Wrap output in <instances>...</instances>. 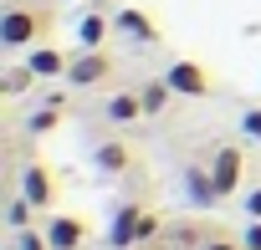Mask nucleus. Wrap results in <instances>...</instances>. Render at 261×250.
<instances>
[{"label": "nucleus", "instance_id": "1", "mask_svg": "<svg viewBox=\"0 0 261 250\" xmlns=\"http://www.w3.org/2000/svg\"><path fill=\"white\" fill-rule=\"evenodd\" d=\"M46 26H51L46 11L26 6V0H6V11H0V46L6 51H31V46H41Z\"/></svg>", "mask_w": 261, "mask_h": 250}, {"label": "nucleus", "instance_id": "2", "mask_svg": "<svg viewBox=\"0 0 261 250\" xmlns=\"http://www.w3.org/2000/svg\"><path fill=\"white\" fill-rule=\"evenodd\" d=\"M36 209H51L57 204V194H62V184H57V169L51 164H41V159H31V164H21V184H16Z\"/></svg>", "mask_w": 261, "mask_h": 250}, {"label": "nucleus", "instance_id": "3", "mask_svg": "<svg viewBox=\"0 0 261 250\" xmlns=\"http://www.w3.org/2000/svg\"><path fill=\"white\" fill-rule=\"evenodd\" d=\"M210 179H215L220 199L241 194V179H246V153H241L236 143H220V148L210 153Z\"/></svg>", "mask_w": 261, "mask_h": 250}, {"label": "nucleus", "instance_id": "4", "mask_svg": "<svg viewBox=\"0 0 261 250\" xmlns=\"http://www.w3.org/2000/svg\"><path fill=\"white\" fill-rule=\"evenodd\" d=\"M149 112H144V92L139 87H118V92H108L102 97V122L108 128H134V122H144Z\"/></svg>", "mask_w": 261, "mask_h": 250}, {"label": "nucleus", "instance_id": "5", "mask_svg": "<svg viewBox=\"0 0 261 250\" xmlns=\"http://www.w3.org/2000/svg\"><path fill=\"white\" fill-rule=\"evenodd\" d=\"M164 82H169L179 97H210V92H215V77H210L200 61H185V56L164 67Z\"/></svg>", "mask_w": 261, "mask_h": 250}, {"label": "nucleus", "instance_id": "6", "mask_svg": "<svg viewBox=\"0 0 261 250\" xmlns=\"http://www.w3.org/2000/svg\"><path fill=\"white\" fill-rule=\"evenodd\" d=\"M113 82V56L108 51H77L67 67V87H102Z\"/></svg>", "mask_w": 261, "mask_h": 250}, {"label": "nucleus", "instance_id": "7", "mask_svg": "<svg viewBox=\"0 0 261 250\" xmlns=\"http://www.w3.org/2000/svg\"><path fill=\"white\" fill-rule=\"evenodd\" d=\"M144 214H149V209H144L139 199L118 204V209H113V225H108V245H113V250H134V245H139V225H144Z\"/></svg>", "mask_w": 261, "mask_h": 250}, {"label": "nucleus", "instance_id": "8", "mask_svg": "<svg viewBox=\"0 0 261 250\" xmlns=\"http://www.w3.org/2000/svg\"><path fill=\"white\" fill-rule=\"evenodd\" d=\"M46 240H51V250H82L87 245V225L77 214H51L46 220Z\"/></svg>", "mask_w": 261, "mask_h": 250}, {"label": "nucleus", "instance_id": "9", "mask_svg": "<svg viewBox=\"0 0 261 250\" xmlns=\"http://www.w3.org/2000/svg\"><path fill=\"white\" fill-rule=\"evenodd\" d=\"M92 169L97 174H128V169H134V148H128L123 138H102L92 148Z\"/></svg>", "mask_w": 261, "mask_h": 250}, {"label": "nucleus", "instance_id": "10", "mask_svg": "<svg viewBox=\"0 0 261 250\" xmlns=\"http://www.w3.org/2000/svg\"><path fill=\"white\" fill-rule=\"evenodd\" d=\"M26 67L36 72V82H46V77H67L72 56H67L62 46H31V51H26Z\"/></svg>", "mask_w": 261, "mask_h": 250}, {"label": "nucleus", "instance_id": "11", "mask_svg": "<svg viewBox=\"0 0 261 250\" xmlns=\"http://www.w3.org/2000/svg\"><path fill=\"white\" fill-rule=\"evenodd\" d=\"M113 26H118V31H123L128 41H139V46H154V41H159V31H154V21H149V16H144L139 6H123V11L113 16Z\"/></svg>", "mask_w": 261, "mask_h": 250}, {"label": "nucleus", "instance_id": "12", "mask_svg": "<svg viewBox=\"0 0 261 250\" xmlns=\"http://www.w3.org/2000/svg\"><path fill=\"white\" fill-rule=\"evenodd\" d=\"M185 194H190V204L195 209H210V204H220V189H215V179H210V164L200 169H185Z\"/></svg>", "mask_w": 261, "mask_h": 250}, {"label": "nucleus", "instance_id": "13", "mask_svg": "<svg viewBox=\"0 0 261 250\" xmlns=\"http://www.w3.org/2000/svg\"><path fill=\"white\" fill-rule=\"evenodd\" d=\"M210 235H215V230H205V225H195V220H179V225H169V245H174V250H200Z\"/></svg>", "mask_w": 261, "mask_h": 250}, {"label": "nucleus", "instance_id": "14", "mask_svg": "<svg viewBox=\"0 0 261 250\" xmlns=\"http://www.w3.org/2000/svg\"><path fill=\"white\" fill-rule=\"evenodd\" d=\"M102 36H108V21H102L97 11H87V16L77 21V46H82V51H102Z\"/></svg>", "mask_w": 261, "mask_h": 250}, {"label": "nucleus", "instance_id": "15", "mask_svg": "<svg viewBox=\"0 0 261 250\" xmlns=\"http://www.w3.org/2000/svg\"><path fill=\"white\" fill-rule=\"evenodd\" d=\"M36 214H41V209H36V204L16 189V199L6 204V230H11V235H16V230H31V225H36Z\"/></svg>", "mask_w": 261, "mask_h": 250}, {"label": "nucleus", "instance_id": "16", "mask_svg": "<svg viewBox=\"0 0 261 250\" xmlns=\"http://www.w3.org/2000/svg\"><path fill=\"white\" fill-rule=\"evenodd\" d=\"M139 92H144V112H149V117H159V112L169 107V97H179V92H174V87H169L164 77H154V82H144Z\"/></svg>", "mask_w": 261, "mask_h": 250}, {"label": "nucleus", "instance_id": "17", "mask_svg": "<svg viewBox=\"0 0 261 250\" xmlns=\"http://www.w3.org/2000/svg\"><path fill=\"white\" fill-rule=\"evenodd\" d=\"M57 122H62V107H36V112L26 117V133H31V138H41V133H57Z\"/></svg>", "mask_w": 261, "mask_h": 250}, {"label": "nucleus", "instance_id": "18", "mask_svg": "<svg viewBox=\"0 0 261 250\" xmlns=\"http://www.w3.org/2000/svg\"><path fill=\"white\" fill-rule=\"evenodd\" d=\"M11 250H51V240H46V225L16 230V235H11Z\"/></svg>", "mask_w": 261, "mask_h": 250}, {"label": "nucleus", "instance_id": "19", "mask_svg": "<svg viewBox=\"0 0 261 250\" xmlns=\"http://www.w3.org/2000/svg\"><path fill=\"white\" fill-rule=\"evenodd\" d=\"M31 82H36V72H31V67H26V61H21V67H11V72H6V92H11V97H21V92H26V87H31Z\"/></svg>", "mask_w": 261, "mask_h": 250}, {"label": "nucleus", "instance_id": "20", "mask_svg": "<svg viewBox=\"0 0 261 250\" xmlns=\"http://www.w3.org/2000/svg\"><path fill=\"white\" fill-rule=\"evenodd\" d=\"M241 133H246V143H261V107L241 112Z\"/></svg>", "mask_w": 261, "mask_h": 250}, {"label": "nucleus", "instance_id": "21", "mask_svg": "<svg viewBox=\"0 0 261 250\" xmlns=\"http://www.w3.org/2000/svg\"><path fill=\"white\" fill-rule=\"evenodd\" d=\"M200 250H246V245H241L236 235H225V230H215V235H210V240H205Z\"/></svg>", "mask_w": 261, "mask_h": 250}, {"label": "nucleus", "instance_id": "22", "mask_svg": "<svg viewBox=\"0 0 261 250\" xmlns=\"http://www.w3.org/2000/svg\"><path fill=\"white\" fill-rule=\"evenodd\" d=\"M159 235V214H144V225H139V245H149Z\"/></svg>", "mask_w": 261, "mask_h": 250}, {"label": "nucleus", "instance_id": "23", "mask_svg": "<svg viewBox=\"0 0 261 250\" xmlns=\"http://www.w3.org/2000/svg\"><path fill=\"white\" fill-rule=\"evenodd\" d=\"M241 245H246V250H261V220H251V225H246V235H241Z\"/></svg>", "mask_w": 261, "mask_h": 250}, {"label": "nucleus", "instance_id": "24", "mask_svg": "<svg viewBox=\"0 0 261 250\" xmlns=\"http://www.w3.org/2000/svg\"><path fill=\"white\" fill-rule=\"evenodd\" d=\"M246 214H251V220H261V184H256V189H246Z\"/></svg>", "mask_w": 261, "mask_h": 250}, {"label": "nucleus", "instance_id": "25", "mask_svg": "<svg viewBox=\"0 0 261 250\" xmlns=\"http://www.w3.org/2000/svg\"><path fill=\"white\" fill-rule=\"evenodd\" d=\"M134 250H149V245H134Z\"/></svg>", "mask_w": 261, "mask_h": 250}]
</instances>
